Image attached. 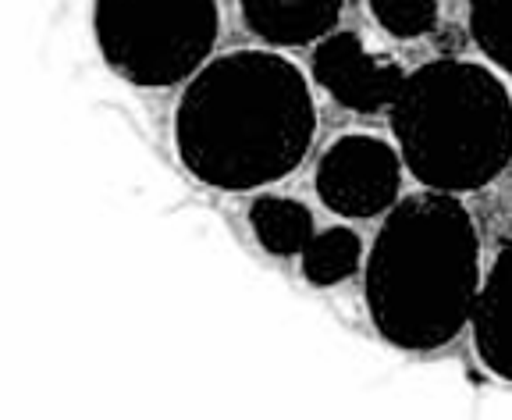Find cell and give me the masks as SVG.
<instances>
[{
	"instance_id": "1",
	"label": "cell",
	"mask_w": 512,
	"mask_h": 420,
	"mask_svg": "<svg viewBox=\"0 0 512 420\" xmlns=\"http://www.w3.org/2000/svg\"><path fill=\"white\" fill-rule=\"evenodd\" d=\"M317 104L303 68L278 50H232L185 82L175 107V150L196 182L249 193L306 161Z\"/></svg>"
},
{
	"instance_id": "2",
	"label": "cell",
	"mask_w": 512,
	"mask_h": 420,
	"mask_svg": "<svg viewBox=\"0 0 512 420\" xmlns=\"http://www.w3.org/2000/svg\"><path fill=\"white\" fill-rule=\"evenodd\" d=\"M480 235L456 193L416 189L384 214L363 264L370 324L402 353H434L470 328Z\"/></svg>"
},
{
	"instance_id": "3",
	"label": "cell",
	"mask_w": 512,
	"mask_h": 420,
	"mask_svg": "<svg viewBox=\"0 0 512 420\" xmlns=\"http://www.w3.org/2000/svg\"><path fill=\"white\" fill-rule=\"evenodd\" d=\"M388 122L424 189L477 193L512 164V93L498 68L438 57L406 75Z\"/></svg>"
},
{
	"instance_id": "4",
	"label": "cell",
	"mask_w": 512,
	"mask_h": 420,
	"mask_svg": "<svg viewBox=\"0 0 512 420\" xmlns=\"http://www.w3.org/2000/svg\"><path fill=\"white\" fill-rule=\"evenodd\" d=\"M217 33V0H93L104 65L143 89L189 82L210 61Z\"/></svg>"
},
{
	"instance_id": "5",
	"label": "cell",
	"mask_w": 512,
	"mask_h": 420,
	"mask_svg": "<svg viewBox=\"0 0 512 420\" xmlns=\"http://www.w3.org/2000/svg\"><path fill=\"white\" fill-rule=\"evenodd\" d=\"M402 154L399 146L384 143L367 132L342 136L324 150L317 161V186L320 203L349 221L381 218L399 203L402 193Z\"/></svg>"
},
{
	"instance_id": "6",
	"label": "cell",
	"mask_w": 512,
	"mask_h": 420,
	"mask_svg": "<svg viewBox=\"0 0 512 420\" xmlns=\"http://www.w3.org/2000/svg\"><path fill=\"white\" fill-rule=\"evenodd\" d=\"M406 68L392 54L367 50L356 33H328L313 47V82L328 93L335 104L356 114L388 111L399 97Z\"/></svg>"
},
{
	"instance_id": "7",
	"label": "cell",
	"mask_w": 512,
	"mask_h": 420,
	"mask_svg": "<svg viewBox=\"0 0 512 420\" xmlns=\"http://www.w3.org/2000/svg\"><path fill=\"white\" fill-rule=\"evenodd\" d=\"M477 360L512 385V239L491 260L470 314Z\"/></svg>"
},
{
	"instance_id": "8",
	"label": "cell",
	"mask_w": 512,
	"mask_h": 420,
	"mask_svg": "<svg viewBox=\"0 0 512 420\" xmlns=\"http://www.w3.org/2000/svg\"><path fill=\"white\" fill-rule=\"evenodd\" d=\"M345 0H239L246 29L267 47H310L335 33Z\"/></svg>"
},
{
	"instance_id": "9",
	"label": "cell",
	"mask_w": 512,
	"mask_h": 420,
	"mask_svg": "<svg viewBox=\"0 0 512 420\" xmlns=\"http://www.w3.org/2000/svg\"><path fill=\"white\" fill-rule=\"evenodd\" d=\"M249 228H253L256 243L264 246L271 257H299L317 235L306 203L274 193L256 196V203L249 207Z\"/></svg>"
},
{
	"instance_id": "10",
	"label": "cell",
	"mask_w": 512,
	"mask_h": 420,
	"mask_svg": "<svg viewBox=\"0 0 512 420\" xmlns=\"http://www.w3.org/2000/svg\"><path fill=\"white\" fill-rule=\"evenodd\" d=\"M303 278L317 289H331V285L345 282L360 271L363 264V239L352 228L345 225H331L324 232H317L310 239L303 253Z\"/></svg>"
},
{
	"instance_id": "11",
	"label": "cell",
	"mask_w": 512,
	"mask_h": 420,
	"mask_svg": "<svg viewBox=\"0 0 512 420\" xmlns=\"http://www.w3.org/2000/svg\"><path fill=\"white\" fill-rule=\"evenodd\" d=\"M466 22L488 65L512 75V0H466Z\"/></svg>"
},
{
	"instance_id": "12",
	"label": "cell",
	"mask_w": 512,
	"mask_h": 420,
	"mask_svg": "<svg viewBox=\"0 0 512 420\" xmlns=\"http://www.w3.org/2000/svg\"><path fill=\"white\" fill-rule=\"evenodd\" d=\"M367 8L384 33L402 43L431 36L441 18V0H367Z\"/></svg>"
}]
</instances>
